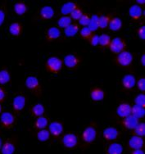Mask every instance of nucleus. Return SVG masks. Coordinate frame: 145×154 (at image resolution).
I'll list each match as a JSON object with an SVG mask.
<instances>
[{"mask_svg": "<svg viewBox=\"0 0 145 154\" xmlns=\"http://www.w3.org/2000/svg\"><path fill=\"white\" fill-rule=\"evenodd\" d=\"M124 42L122 41V38H118V37L113 38L112 42H110V48L113 53H116V54L122 53L123 49H124Z\"/></svg>", "mask_w": 145, "mask_h": 154, "instance_id": "1", "label": "nucleus"}, {"mask_svg": "<svg viewBox=\"0 0 145 154\" xmlns=\"http://www.w3.org/2000/svg\"><path fill=\"white\" fill-rule=\"evenodd\" d=\"M118 59L119 63L122 66H129L133 61V56L132 54H130V52H127V51H122V53H120L118 55Z\"/></svg>", "mask_w": 145, "mask_h": 154, "instance_id": "2", "label": "nucleus"}, {"mask_svg": "<svg viewBox=\"0 0 145 154\" xmlns=\"http://www.w3.org/2000/svg\"><path fill=\"white\" fill-rule=\"evenodd\" d=\"M47 64L50 70L54 71H58L62 68V62L56 57H51L48 59Z\"/></svg>", "mask_w": 145, "mask_h": 154, "instance_id": "3", "label": "nucleus"}, {"mask_svg": "<svg viewBox=\"0 0 145 154\" xmlns=\"http://www.w3.org/2000/svg\"><path fill=\"white\" fill-rule=\"evenodd\" d=\"M62 143L67 148H73L77 144V137L73 134H67L63 137Z\"/></svg>", "mask_w": 145, "mask_h": 154, "instance_id": "4", "label": "nucleus"}, {"mask_svg": "<svg viewBox=\"0 0 145 154\" xmlns=\"http://www.w3.org/2000/svg\"><path fill=\"white\" fill-rule=\"evenodd\" d=\"M96 138V131L94 127L86 128L83 133V139L85 142H93Z\"/></svg>", "mask_w": 145, "mask_h": 154, "instance_id": "5", "label": "nucleus"}, {"mask_svg": "<svg viewBox=\"0 0 145 154\" xmlns=\"http://www.w3.org/2000/svg\"><path fill=\"white\" fill-rule=\"evenodd\" d=\"M116 112L121 117H126L131 114V107L127 103H122L117 107Z\"/></svg>", "mask_w": 145, "mask_h": 154, "instance_id": "6", "label": "nucleus"}, {"mask_svg": "<svg viewBox=\"0 0 145 154\" xmlns=\"http://www.w3.org/2000/svg\"><path fill=\"white\" fill-rule=\"evenodd\" d=\"M124 124L128 129L132 130V129H134V128L136 127L137 125L139 124V119L130 114V116L125 117Z\"/></svg>", "mask_w": 145, "mask_h": 154, "instance_id": "7", "label": "nucleus"}, {"mask_svg": "<svg viewBox=\"0 0 145 154\" xmlns=\"http://www.w3.org/2000/svg\"><path fill=\"white\" fill-rule=\"evenodd\" d=\"M129 144L131 147V148H134V150L140 149V148H142L143 145V140L141 137L135 135L130 139Z\"/></svg>", "mask_w": 145, "mask_h": 154, "instance_id": "8", "label": "nucleus"}, {"mask_svg": "<svg viewBox=\"0 0 145 154\" xmlns=\"http://www.w3.org/2000/svg\"><path fill=\"white\" fill-rule=\"evenodd\" d=\"M122 83L126 89H131L136 84L135 77L133 75H125L122 79Z\"/></svg>", "mask_w": 145, "mask_h": 154, "instance_id": "9", "label": "nucleus"}, {"mask_svg": "<svg viewBox=\"0 0 145 154\" xmlns=\"http://www.w3.org/2000/svg\"><path fill=\"white\" fill-rule=\"evenodd\" d=\"M63 131V127L62 125L59 122H52L49 125V133H51L53 135H59Z\"/></svg>", "mask_w": 145, "mask_h": 154, "instance_id": "10", "label": "nucleus"}, {"mask_svg": "<svg viewBox=\"0 0 145 154\" xmlns=\"http://www.w3.org/2000/svg\"><path fill=\"white\" fill-rule=\"evenodd\" d=\"M103 136L108 140H114L118 136V131L116 128H107L103 131Z\"/></svg>", "mask_w": 145, "mask_h": 154, "instance_id": "11", "label": "nucleus"}, {"mask_svg": "<svg viewBox=\"0 0 145 154\" xmlns=\"http://www.w3.org/2000/svg\"><path fill=\"white\" fill-rule=\"evenodd\" d=\"M26 105V98L21 95H18L13 99V107L16 110H21Z\"/></svg>", "mask_w": 145, "mask_h": 154, "instance_id": "12", "label": "nucleus"}, {"mask_svg": "<svg viewBox=\"0 0 145 154\" xmlns=\"http://www.w3.org/2000/svg\"><path fill=\"white\" fill-rule=\"evenodd\" d=\"M40 15L45 19H51L54 15V8L50 6L43 7L40 10Z\"/></svg>", "mask_w": 145, "mask_h": 154, "instance_id": "13", "label": "nucleus"}, {"mask_svg": "<svg viewBox=\"0 0 145 154\" xmlns=\"http://www.w3.org/2000/svg\"><path fill=\"white\" fill-rule=\"evenodd\" d=\"M131 115H133L138 119L143 118L145 115L144 107L134 105L133 107H131Z\"/></svg>", "mask_w": 145, "mask_h": 154, "instance_id": "14", "label": "nucleus"}, {"mask_svg": "<svg viewBox=\"0 0 145 154\" xmlns=\"http://www.w3.org/2000/svg\"><path fill=\"white\" fill-rule=\"evenodd\" d=\"M75 9H76V4L72 2H68V3H66L62 5V8H61V12L63 15H68V14H71Z\"/></svg>", "mask_w": 145, "mask_h": 154, "instance_id": "15", "label": "nucleus"}, {"mask_svg": "<svg viewBox=\"0 0 145 154\" xmlns=\"http://www.w3.org/2000/svg\"><path fill=\"white\" fill-rule=\"evenodd\" d=\"M129 13L131 17L133 18H139L143 14L142 8L139 6V5H133L132 7H130V10H129Z\"/></svg>", "mask_w": 145, "mask_h": 154, "instance_id": "16", "label": "nucleus"}, {"mask_svg": "<svg viewBox=\"0 0 145 154\" xmlns=\"http://www.w3.org/2000/svg\"><path fill=\"white\" fill-rule=\"evenodd\" d=\"M78 62V60L76 57V56L72 55V54H69V55H66V56L64 57V64H65L67 67H70V68H72L76 66Z\"/></svg>", "mask_w": 145, "mask_h": 154, "instance_id": "17", "label": "nucleus"}, {"mask_svg": "<svg viewBox=\"0 0 145 154\" xmlns=\"http://www.w3.org/2000/svg\"><path fill=\"white\" fill-rule=\"evenodd\" d=\"M122 152H123V147L122 144L117 143H112L107 150L108 154H122Z\"/></svg>", "mask_w": 145, "mask_h": 154, "instance_id": "18", "label": "nucleus"}, {"mask_svg": "<svg viewBox=\"0 0 145 154\" xmlns=\"http://www.w3.org/2000/svg\"><path fill=\"white\" fill-rule=\"evenodd\" d=\"M108 25H109V27L111 30H113V31H117V30H119L122 28V21L120 18L115 17L110 21Z\"/></svg>", "mask_w": 145, "mask_h": 154, "instance_id": "19", "label": "nucleus"}, {"mask_svg": "<svg viewBox=\"0 0 145 154\" xmlns=\"http://www.w3.org/2000/svg\"><path fill=\"white\" fill-rule=\"evenodd\" d=\"M1 122H3V124L9 125L12 124L14 122V116H12V113L3 112L1 115Z\"/></svg>", "mask_w": 145, "mask_h": 154, "instance_id": "20", "label": "nucleus"}, {"mask_svg": "<svg viewBox=\"0 0 145 154\" xmlns=\"http://www.w3.org/2000/svg\"><path fill=\"white\" fill-rule=\"evenodd\" d=\"M78 31H79L78 26H76V25H72V24H71L69 26L65 28V30H64L65 35L67 37H72V36L76 35L77 33H78Z\"/></svg>", "mask_w": 145, "mask_h": 154, "instance_id": "21", "label": "nucleus"}, {"mask_svg": "<svg viewBox=\"0 0 145 154\" xmlns=\"http://www.w3.org/2000/svg\"><path fill=\"white\" fill-rule=\"evenodd\" d=\"M88 27L89 30L92 31H95L97 30L98 28V17L97 15H93L91 18H89V23Z\"/></svg>", "mask_w": 145, "mask_h": 154, "instance_id": "22", "label": "nucleus"}, {"mask_svg": "<svg viewBox=\"0 0 145 154\" xmlns=\"http://www.w3.org/2000/svg\"><path fill=\"white\" fill-rule=\"evenodd\" d=\"M26 85L29 89H35L39 85L38 79L35 76H29L26 80Z\"/></svg>", "mask_w": 145, "mask_h": 154, "instance_id": "23", "label": "nucleus"}, {"mask_svg": "<svg viewBox=\"0 0 145 154\" xmlns=\"http://www.w3.org/2000/svg\"><path fill=\"white\" fill-rule=\"evenodd\" d=\"M90 96H91V98L93 99V100L101 101L103 99L104 93L103 91V90H101V89H96L92 91Z\"/></svg>", "mask_w": 145, "mask_h": 154, "instance_id": "24", "label": "nucleus"}, {"mask_svg": "<svg viewBox=\"0 0 145 154\" xmlns=\"http://www.w3.org/2000/svg\"><path fill=\"white\" fill-rule=\"evenodd\" d=\"M1 151L3 154H13V152H15V147L10 143H6L2 146Z\"/></svg>", "mask_w": 145, "mask_h": 154, "instance_id": "25", "label": "nucleus"}, {"mask_svg": "<svg viewBox=\"0 0 145 154\" xmlns=\"http://www.w3.org/2000/svg\"><path fill=\"white\" fill-rule=\"evenodd\" d=\"M57 24L61 28H66L71 24V18L67 16H64L58 20Z\"/></svg>", "mask_w": 145, "mask_h": 154, "instance_id": "26", "label": "nucleus"}, {"mask_svg": "<svg viewBox=\"0 0 145 154\" xmlns=\"http://www.w3.org/2000/svg\"><path fill=\"white\" fill-rule=\"evenodd\" d=\"M48 35L50 38H57L61 35V32L58 28L57 27H51L48 30Z\"/></svg>", "mask_w": 145, "mask_h": 154, "instance_id": "27", "label": "nucleus"}, {"mask_svg": "<svg viewBox=\"0 0 145 154\" xmlns=\"http://www.w3.org/2000/svg\"><path fill=\"white\" fill-rule=\"evenodd\" d=\"M27 8L23 3H16L14 6V11L18 15H23L25 12H26Z\"/></svg>", "mask_w": 145, "mask_h": 154, "instance_id": "28", "label": "nucleus"}, {"mask_svg": "<svg viewBox=\"0 0 145 154\" xmlns=\"http://www.w3.org/2000/svg\"><path fill=\"white\" fill-rule=\"evenodd\" d=\"M49 136H50V133L47 130H41L37 134L38 139L42 141V142H45V141L48 140L49 139Z\"/></svg>", "mask_w": 145, "mask_h": 154, "instance_id": "29", "label": "nucleus"}, {"mask_svg": "<svg viewBox=\"0 0 145 154\" xmlns=\"http://www.w3.org/2000/svg\"><path fill=\"white\" fill-rule=\"evenodd\" d=\"M134 131L137 136L142 137L145 135V124L144 123H139L136 127L134 128Z\"/></svg>", "mask_w": 145, "mask_h": 154, "instance_id": "30", "label": "nucleus"}, {"mask_svg": "<svg viewBox=\"0 0 145 154\" xmlns=\"http://www.w3.org/2000/svg\"><path fill=\"white\" fill-rule=\"evenodd\" d=\"M9 32L12 35H18L21 32V26L18 23H12L9 27Z\"/></svg>", "mask_w": 145, "mask_h": 154, "instance_id": "31", "label": "nucleus"}, {"mask_svg": "<svg viewBox=\"0 0 145 154\" xmlns=\"http://www.w3.org/2000/svg\"><path fill=\"white\" fill-rule=\"evenodd\" d=\"M9 80H10V75L8 72L5 70L0 71V84L4 85L8 83Z\"/></svg>", "mask_w": 145, "mask_h": 154, "instance_id": "32", "label": "nucleus"}, {"mask_svg": "<svg viewBox=\"0 0 145 154\" xmlns=\"http://www.w3.org/2000/svg\"><path fill=\"white\" fill-rule=\"evenodd\" d=\"M33 112L35 113V115L38 116H41L44 112H45V107L42 104H36L33 107Z\"/></svg>", "mask_w": 145, "mask_h": 154, "instance_id": "33", "label": "nucleus"}, {"mask_svg": "<svg viewBox=\"0 0 145 154\" xmlns=\"http://www.w3.org/2000/svg\"><path fill=\"white\" fill-rule=\"evenodd\" d=\"M108 24H109V20H108L107 17L101 16L100 17H98V27L104 29L108 26Z\"/></svg>", "mask_w": 145, "mask_h": 154, "instance_id": "34", "label": "nucleus"}, {"mask_svg": "<svg viewBox=\"0 0 145 154\" xmlns=\"http://www.w3.org/2000/svg\"><path fill=\"white\" fill-rule=\"evenodd\" d=\"M48 125V120L45 117L43 116H39L37 121H36V126L39 129H44Z\"/></svg>", "mask_w": 145, "mask_h": 154, "instance_id": "35", "label": "nucleus"}, {"mask_svg": "<svg viewBox=\"0 0 145 154\" xmlns=\"http://www.w3.org/2000/svg\"><path fill=\"white\" fill-rule=\"evenodd\" d=\"M111 42V38L108 35H102L99 36V45L102 46H106V45H109Z\"/></svg>", "mask_w": 145, "mask_h": 154, "instance_id": "36", "label": "nucleus"}, {"mask_svg": "<svg viewBox=\"0 0 145 154\" xmlns=\"http://www.w3.org/2000/svg\"><path fill=\"white\" fill-rule=\"evenodd\" d=\"M134 103L135 105L140 106V107H144L145 105V96L143 94H138L136 98H134Z\"/></svg>", "mask_w": 145, "mask_h": 154, "instance_id": "37", "label": "nucleus"}, {"mask_svg": "<svg viewBox=\"0 0 145 154\" xmlns=\"http://www.w3.org/2000/svg\"><path fill=\"white\" fill-rule=\"evenodd\" d=\"M82 12L80 9H75L73 12L71 13V18L74 19V20H80V18L82 17Z\"/></svg>", "mask_w": 145, "mask_h": 154, "instance_id": "38", "label": "nucleus"}, {"mask_svg": "<svg viewBox=\"0 0 145 154\" xmlns=\"http://www.w3.org/2000/svg\"><path fill=\"white\" fill-rule=\"evenodd\" d=\"M79 22L81 26H83L84 27L88 26L89 23V17L88 16L86 15H82V17L80 18L79 20Z\"/></svg>", "mask_w": 145, "mask_h": 154, "instance_id": "39", "label": "nucleus"}, {"mask_svg": "<svg viewBox=\"0 0 145 154\" xmlns=\"http://www.w3.org/2000/svg\"><path fill=\"white\" fill-rule=\"evenodd\" d=\"M90 34H91V30H89V28L88 26L83 27V29L80 30V35L85 38L90 35Z\"/></svg>", "mask_w": 145, "mask_h": 154, "instance_id": "40", "label": "nucleus"}, {"mask_svg": "<svg viewBox=\"0 0 145 154\" xmlns=\"http://www.w3.org/2000/svg\"><path fill=\"white\" fill-rule=\"evenodd\" d=\"M138 87H139V89L141 90V91H144L145 90V80L143 78L142 79H140V80L138 81Z\"/></svg>", "mask_w": 145, "mask_h": 154, "instance_id": "41", "label": "nucleus"}, {"mask_svg": "<svg viewBox=\"0 0 145 154\" xmlns=\"http://www.w3.org/2000/svg\"><path fill=\"white\" fill-rule=\"evenodd\" d=\"M91 45L93 46H97V45H99V36L95 35L92 37L91 39Z\"/></svg>", "mask_w": 145, "mask_h": 154, "instance_id": "42", "label": "nucleus"}, {"mask_svg": "<svg viewBox=\"0 0 145 154\" xmlns=\"http://www.w3.org/2000/svg\"><path fill=\"white\" fill-rule=\"evenodd\" d=\"M139 36L140 37L141 39H144L145 38V27L144 26L140 27V29L139 30Z\"/></svg>", "mask_w": 145, "mask_h": 154, "instance_id": "43", "label": "nucleus"}, {"mask_svg": "<svg viewBox=\"0 0 145 154\" xmlns=\"http://www.w3.org/2000/svg\"><path fill=\"white\" fill-rule=\"evenodd\" d=\"M4 19H5V13H4L3 10L0 9V26L3 25Z\"/></svg>", "mask_w": 145, "mask_h": 154, "instance_id": "44", "label": "nucleus"}, {"mask_svg": "<svg viewBox=\"0 0 145 154\" xmlns=\"http://www.w3.org/2000/svg\"><path fill=\"white\" fill-rule=\"evenodd\" d=\"M4 96H5V94L3 92V90L1 88H0V101H2L4 98Z\"/></svg>", "mask_w": 145, "mask_h": 154, "instance_id": "45", "label": "nucleus"}, {"mask_svg": "<svg viewBox=\"0 0 145 154\" xmlns=\"http://www.w3.org/2000/svg\"><path fill=\"white\" fill-rule=\"evenodd\" d=\"M133 154H144V152L142 151L141 149H136L134 151Z\"/></svg>", "mask_w": 145, "mask_h": 154, "instance_id": "46", "label": "nucleus"}, {"mask_svg": "<svg viewBox=\"0 0 145 154\" xmlns=\"http://www.w3.org/2000/svg\"><path fill=\"white\" fill-rule=\"evenodd\" d=\"M141 62H142V65H145V55H143L142 56V59H141Z\"/></svg>", "mask_w": 145, "mask_h": 154, "instance_id": "47", "label": "nucleus"}, {"mask_svg": "<svg viewBox=\"0 0 145 154\" xmlns=\"http://www.w3.org/2000/svg\"><path fill=\"white\" fill-rule=\"evenodd\" d=\"M137 3H140V4H143V3H145V1H143V0H138V1H137Z\"/></svg>", "mask_w": 145, "mask_h": 154, "instance_id": "48", "label": "nucleus"}, {"mask_svg": "<svg viewBox=\"0 0 145 154\" xmlns=\"http://www.w3.org/2000/svg\"><path fill=\"white\" fill-rule=\"evenodd\" d=\"M2 148V139H0V148Z\"/></svg>", "mask_w": 145, "mask_h": 154, "instance_id": "49", "label": "nucleus"}, {"mask_svg": "<svg viewBox=\"0 0 145 154\" xmlns=\"http://www.w3.org/2000/svg\"><path fill=\"white\" fill-rule=\"evenodd\" d=\"M1 111H2V106L0 105V112H1Z\"/></svg>", "mask_w": 145, "mask_h": 154, "instance_id": "50", "label": "nucleus"}]
</instances>
